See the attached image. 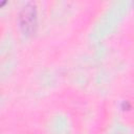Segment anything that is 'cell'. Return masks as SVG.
Listing matches in <instances>:
<instances>
[{"mask_svg":"<svg viewBox=\"0 0 134 134\" xmlns=\"http://www.w3.org/2000/svg\"><path fill=\"white\" fill-rule=\"evenodd\" d=\"M21 26L25 32H31L36 25V15L32 7H26L21 14Z\"/></svg>","mask_w":134,"mask_h":134,"instance_id":"cell-1","label":"cell"}]
</instances>
